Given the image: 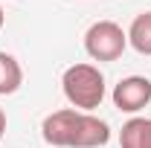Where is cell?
Returning <instances> with one entry per match:
<instances>
[{
	"instance_id": "obj_1",
	"label": "cell",
	"mask_w": 151,
	"mask_h": 148,
	"mask_svg": "<svg viewBox=\"0 0 151 148\" xmlns=\"http://www.w3.org/2000/svg\"><path fill=\"white\" fill-rule=\"evenodd\" d=\"M61 87H64V96L73 108L90 113L105 99V75L93 64H73L64 70Z\"/></svg>"
},
{
	"instance_id": "obj_2",
	"label": "cell",
	"mask_w": 151,
	"mask_h": 148,
	"mask_svg": "<svg viewBox=\"0 0 151 148\" xmlns=\"http://www.w3.org/2000/svg\"><path fill=\"white\" fill-rule=\"evenodd\" d=\"M128 47V32L113 20H96L84 32V50L93 61H116Z\"/></svg>"
},
{
	"instance_id": "obj_3",
	"label": "cell",
	"mask_w": 151,
	"mask_h": 148,
	"mask_svg": "<svg viewBox=\"0 0 151 148\" xmlns=\"http://www.w3.org/2000/svg\"><path fill=\"white\" fill-rule=\"evenodd\" d=\"M111 99L116 105V111H122V113L142 111L151 102V78H145V75H128V78H122L113 87Z\"/></svg>"
},
{
	"instance_id": "obj_4",
	"label": "cell",
	"mask_w": 151,
	"mask_h": 148,
	"mask_svg": "<svg viewBox=\"0 0 151 148\" xmlns=\"http://www.w3.org/2000/svg\"><path fill=\"white\" fill-rule=\"evenodd\" d=\"M76 119H78V111L76 108H64V111L50 113L44 119V125H41V137L52 148H73Z\"/></svg>"
},
{
	"instance_id": "obj_5",
	"label": "cell",
	"mask_w": 151,
	"mask_h": 148,
	"mask_svg": "<svg viewBox=\"0 0 151 148\" xmlns=\"http://www.w3.org/2000/svg\"><path fill=\"white\" fill-rule=\"evenodd\" d=\"M111 142V125L93 113L78 111L76 119V134H73V148H102Z\"/></svg>"
},
{
	"instance_id": "obj_6",
	"label": "cell",
	"mask_w": 151,
	"mask_h": 148,
	"mask_svg": "<svg viewBox=\"0 0 151 148\" xmlns=\"http://www.w3.org/2000/svg\"><path fill=\"white\" fill-rule=\"evenodd\" d=\"M119 145L122 148H151V119L134 116L119 131Z\"/></svg>"
},
{
	"instance_id": "obj_7",
	"label": "cell",
	"mask_w": 151,
	"mask_h": 148,
	"mask_svg": "<svg viewBox=\"0 0 151 148\" xmlns=\"http://www.w3.org/2000/svg\"><path fill=\"white\" fill-rule=\"evenodd\" d=\"M128 44H131L139 55H151V12H139L131 20Z\"/></svg>"
},
{
	"instance_id": "obj_8",
	"label": "cell",
	"mask_w": 151,
	"mask_h": 148,
	"mask_svg": "<svg viewBox=\"0 0 151 148\" xmlns=\"http://www.w3.org/2000/svg\"><path fill=\"white\" fill-rule=\"evenodd\" d=\"M23 84V70H20L18 58L9 52H0V96H9Z\"/></svg>"
},
{
	"instance_id": "obj_9",
	"label": "cell",
	"mask_w": 151,
	"mask_h": 148,
	"mask_svg": "<svg viewBox=\"0 0 151 148\" xmlns=\"http://www.w3.org/2000/svg\"><path fill=\"white\" fill-rule=\"evenodd\" d=\"M3 134H6V113L0 108V139H3Z\"/></svg>"
},
{
	"instance_id": "obj_10",
	"label": "cell",
	"mask_w": 151,
	"mask_h": 148,
	"mask_svg": "<svg viewBox=\"0 0 151 148\" xmlns=\"http://www.w3.org/2000/svg\"><path fill=\"white\" fill-rule=\"evenodd\" d=\"M3 20H6V15H3V9H0V29H3Z\"/></svg>"
}]
</instances>
